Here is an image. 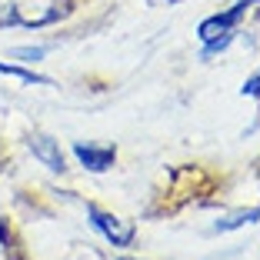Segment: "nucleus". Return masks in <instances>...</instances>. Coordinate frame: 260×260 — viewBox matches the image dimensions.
I'll return each mask as SVG.
<instances>
[{
  "label": "nucleus",
  "instance_id": "1",
  "mask_svg": "<svg viewBox=\"0 0 260 260\" xmlns=\"http://www.w3.org/2000/svg\"><path fill=\"white\" fill-rule=\"evenodd\" d=\"M67 14V0H4L0 27H47Z\"/></svg>",
  "mask_w": 260,
  "mask_h": 260
},
{
  "label": "nucleus",
  "instance_id": "2",
  "mask_svg": "<svg viewBox=\"0 0 260 260\" xmlns=\"http://www.w3.org/2000/svg\"><path fill=\"white\" fill-rule=\"evenodd\" d=\"M87 217H90V223L104 234V240H107L110 247H117V250L134 247V240H137V227H134L130 220L110 214V210H100L97 204H87Z\"/></svg>",
  "mask_w": 260,
  "mask_h": 260
},
{
  "label": "nucleus",
  "instance_id": "3",
  "mask_svg": "<svg viewBox=\"0 0 260 260\" xmlns=\"http://www.w3.org/2000/svg\"><path fill=\"white\" fill-rule=\"evenodd\" d=\"M247 7H250V4H244V0H234V7H230V10L207 17V20L197 27L200 44H207V40H214V37H223V34H234V30L240 27V20L247 17Z\"/></svg>",
  "mask_w": 260,
  "mask_h": 260
},
{
  "label": "nucleus",
  "instance_id": "4",
  "mask_svg": "<svg viewBox=\"0 0 260 260\" xmlns=\"http://www.w3.org/2000/svg\"><path fill=\"white\" fill-rule=\"evenodd\" d=\"M74 157L77 164L90 174H107L110 167L117 164V147L114 144H90V140H77L74 144Z\"/></svg>",
  "mask_w": 260,
  "mask_h": 260
},
{
  "label": "nucleus",
  "instance_id": "5",
  "mask_svg": "<svg viewBox=\"0 0 260 260\" xmlns=\"http://www.w3.org/2000/svg\"><path fill=\"white\" fill-rule=\"evenodd\" d=\"M27 147H30L34 160H40L50 174H63L67 170V160H63V150L54 137H47V134H30L27 137Z\"/></svg>",
  "mask_w": 260,
  "mask_h": 260
},
{
  "label": "nucleus",
  "instance_id": "6",
  "mask_svg": "<svg viewBox=\"0 0 260 260\" xmlns=\"http://www.w3.org/2000/svg\"><path fill=\"white\" fill-rule=\"evenodd\" d=\"M260 220V207H244V210H234V214L214 220V234H230V230H240V227H250V223Z\"/></svg>",
  "mask_w": 260,
  "mask_h": 260
},
{
  "label": "nucleus",
  "instance_id": "7",
  "mask_svg": "<svg viewBox=\"0 0 260 260\" xmlns=\"http://www.w3.org/2000/svg\"><path fill=\"white\" fill-rule=\"evenodd\" d=\"M0 74L4 77H17V80H23V84L30 87H50L54 80L44 74H37V70H27V67H17V63H0Z\"/></svg>",
  "mask_w": 260,
  "mask_h": 260
},
{
  "label": "nucleus",
  "instance_id": "8",
  "mask_svg": "<svg viewBox=\"0 0 260 260\" xmlns=\"http://www.w3.org/2000/svg\"><path fill=\"white\" fill-rule=\"evenodd\" d=\"M234 37H237V30L234 34H223V37H214V40H207L204 50H200V60H214L217 54H223L230 44H234Z\"/></svg>",
  "mask_w": 260,
  "mask_h": 260
},
{
  "label": "nucleus",
  "instance_id": "9",
  "mask_svg": "<svg viewBox=\"0 0 260 260\" xmlns=\"http://www.w3.org/2000/svg\"><path fill=\"white\" fill-rule=\"evenodd\" d=\"M50 54V47H14V57H23V60H30V63H37V60H44V57Z\"/></svg>",
  "mask_w": 260,
  "mask_h": 260
},
{
  "label": "nucleus",
  "instance_id": "10",
  "mask_svg": "<svg viewBox=\"0 0 260 260\" xmlns=\"http://www.w3.org/2000/svg\"><path fill=\"white\" fill-rule=\"evenodd\" d=\"M240 93H244V97H253V100H260V67H257V74H250V77L244 80Z\"/></svg>",
  "mask_w": 260,
  "mask_h": 260
},
{
  "label": "nucleus",
  "instance_id": "11",
  "mask_svg": "<svg viewBox=\"0 0 260 260\" xmlns=\"http://www.w3.org/2000/svg\"><path fill=\"white\" fill-rule=\"evenodd\" d=\"M117 260H140V257H117Z\"/></svg>",
  "mask_w": 260,
  "mask_h": 260
}]
</instances>
